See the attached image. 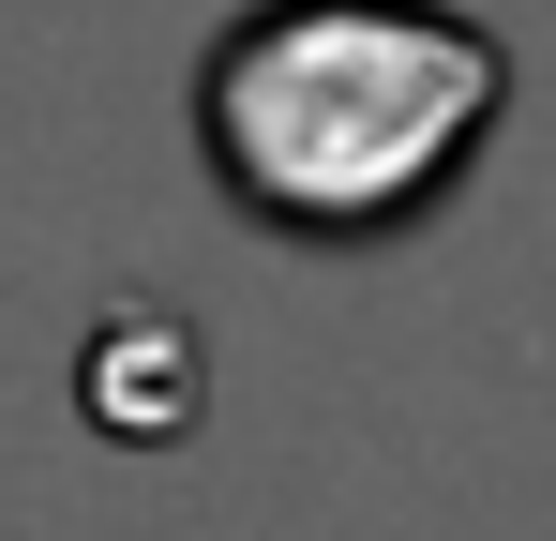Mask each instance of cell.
<instances>
[{
    "label": "cell",
    "mask_w": 556,
    "mask_h": 541,
    "mask_svg": "<svg viewBox=\"0 0 556 541\" xmlns=\"http://www.w3.org/2000/svg\"><path fill=\"white\" fill-rule=\"evenodd\" d=\"M496 121H511V46L452 0H241L195 61L211 196L316 256L452 211Z\"/></svg>",
    "instance_id": "obj_1"
},
{
    "label": "cell",
    "mask_w": 556,
    "mask_h": 541,
    "mask_svg": "<svg viewBox=\"0 0 556 541\" xmlns=\"http://www.w3.org/2000/svg\"><path fill=\"white\" fill-rule=\"evenodd\" d=\"M76 406H91V437H195V406H211V347H195V316L166 301H136V316H105L91 361H76Z\"/></svg>",
    "instance_id": "obj_2"
}]
</instances>
